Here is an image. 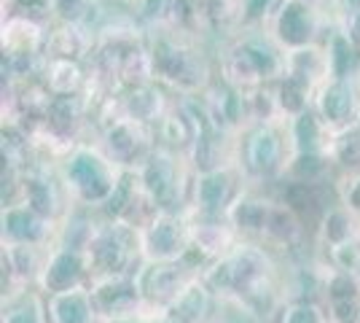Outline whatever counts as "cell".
Returning <instances> with one entry per match:
<instances>
[{
  "instance_id": "cell-1",
  "label": "cell",
  "mask_w": 360,
  "mask_h": 323,
  "mask_svg": "<svg viewBox=\"0 0 360 323\" xmlns=\"http://www.w3.org/2000/svg\"><path fill=\"white\" fill-rule=\"evenodd\" d=\"M312 310H296V315L290 318V323H312Z\"/></svg>"
}]
</instances>
